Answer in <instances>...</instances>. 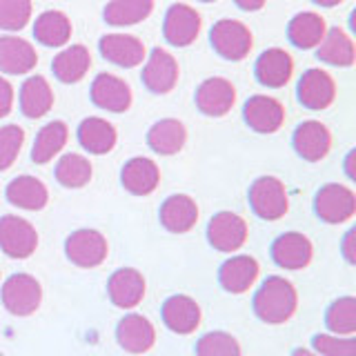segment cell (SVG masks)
<instances>
[{"label": "cell", "instance_id": "obj_15", "mask_svg": "<svg viewBox=\"0 0 356 356\" xmlns=\"http://www.w3.org/2000/svg\"><path fill=\"white\" fill-rule=\"evenodd\" d=\"M272 259L283 270H305L314 259V245L300 232H285L272 243Z\"/></svg>", "mask_w": 356, "mask_h": 356}, {"label": "cell", "instance_id": "obj_17", "mask_svg": "<svg viewBox=\"0 0 356 356\" xmlns=\"http://www.w3.org/2000/svg\"><path fill=\"white\" fill-rule=\"evenodd\" d=\"M145 292H147V281H145V276L138 270H134V267L116 270L107 281L109 300L120 309H134L136 305H140Z\"/></svg>", "mask_w": 356, "mask_h": 356}, {"label": "cell", "instance_id": "obj_39", "mask_svg": "<svg viewBox=\"0 0 356 356\" xmlns=\"http://www.w3.org/2000/svg\"><path fill=\"white\" fill-rule=\"evenodd\" d=\"M31 0H0V29L20 31L31 18Z\"/></svg>", "mask_w": 356, "mask_h": 356}, {"label": "cell", "instance_id": "obj_31", "mask_svg": "<svg viewBox=\"0 0 356 356\" xmlns=\"http://www.w3.org/2000/svg\"><path fill=\"white\" fill-rule=\"evenodd\" d=\"M316 56L321 63L332 67H352L356 60V47L350 33H345L339 27H332L325 31V36L318 42Z\"/></svg>", "mask_w": 356, "mask_h": 356}, {"label": "cell", "instance_id": "obj_6", "mask_svg": "<svg viewBox=\"0 0 356 356\" xmlns=\"http://www.w3.org/2000/svg\"><path fill=\"white\" fill-rule=\"evenodd\" d=\"M314 211L327 225H341L356 214V196L348 185L327 183L314 196Z\"/></svg>", "mask_w": 356, "mask_h": 356}, {"label": "cell", "instance_id": "obj_28", "mask_svg": "<svg viewBox=\"0 0 356 356\" xmlns=\"http://www.w3.org/2000/svg\"><path fill=\"white\" fill-rule=\"evenodd\" d=\"M54 107V89L44 76H29L20 87V111L27 118H42Z\"/></svg>", "mask_w": 356, "mask_h": 356}, {"label": "cell", "instance_id": "obj_36", "mask_svg": "<svg viewBox=\"0 0 356 356\" xmlns=\"http://www.w3.org/2000/svg\"><path fill=\"white\" fill-rule=\"evenodd\" d=\"M92 163L81 154H65L56 165V181L67 189H81L92 181Z\"/></svg>", "mask_w": 356, "mask_h": 356}, {"label": "cell", "instance_id": "obj_8", "mask_svg": "<svg viewBox=\"0 0 356 356\" xmlns=\"http://www.w3.org/2000/svg\"><path fill=\"white\" fill-rule=\"evenodd\" d=\"M250 236V227L236 211H218L207 225V241L214 250L234 254L238 252Z\"/></svg>", "mask_w": 356, "mask_h": 356}, {"label": "cell", "instance_id": "obj_14", "mask_svg": "<svg viewBox=\"0 0 356 356\" xmlns=\"http://www.w3.org/2000/svg\"><path fill=\"white\" fill-rule=\"evenodd\" d=\"M98 51L107 63L122 67V70H134L147 58L143 40L129 36V33H107V36L100 38Z\"/></svg>", "mask_w": 356, "mask_h": 356}, {"label": "cell", "instance_id": "obj_44", "mask_svg": "<svg viewBox=\"0 0 356 356\" xmlns=\"http://www.w3.org/2000/svg\"><path fill=\"white\" fill-rule=\"evenodd\" d=\"M234 3H236L243 11H259L265 7L267 0H234Z\"/></svg>", "mask_w": 356, "mask_h": 356}, {"label": "cell", "instance_id": "obj_22", "mask_svg": "<svg viewBox=\"0 0 356 356\" xmlns=\"http://www.w3.org/2000/svg\"><path fill=\"white\" fill-rule=\"evenodd\" d=\"M120 183L134 196H149L161 185V167L152 159L134 156L120 170Z\"/></svg>", "mask_w": 356, "mask_h": 356}, {"label": "cell", "instance_id": "obj_16", "mask_svg": "<svg viewBox=\"0 0 356 356\" xmlns=\"http://www.w3.org/2000/svg\"><path fill=\"white\" fill-rule=\"evenodd\" d=\"M161 316L167 330L187 337V334H194L198 330L200 321H203V312H200L196 298L187 294H174L163 303Z\"/></svg>", "mask_w": 356, "mask_h": 356}, {"label": "cell", "instance_id": "obj_12", "mask_svg": "<svg viewBox=\"0 0 356 356\" xmlns=\"http://www.w3.org/2000/svg\"><path fill=\"white\" fill-rule=\"evenodd\" d=\"M234 105H236V87L222 76H211L196 89V107L205 116L220 118L229 114Z\"/></svg>", "mask_w": 356, "mask_h": 356}, {"label": "cell", "instance_id": "obj_27", "mask_svg": "<svg viewBox=\"0 0 356 356\" xmlns=\"http://www.w3.org/2000/svg\"><path fill=\"white\" fill-rule=\"evenodd\" d=\"M78 143L83 149L94 156H105L116 147L118 131L109 120L100 116H89L78 125Z\"/></svg>", "mask_w": 356, "mask_h": 356}, {"label": "cell", "instance_id": "obj_25", "mask_svg": "<svg viewBox=\"0 0 356 356\" xmlns=\"http://www.w3.org/2000/svg\"><path fill=\"white\" fill-rule=\"evenodd\" d=\"M38 65V54L33 44L20 36H0V72L20 76Z\"/></svg>", "mask_w": 356, "mask_h": 356}, {"label": "cell", "instance_id": "obj_3", "mask_svg": "<svg viewBox=\"0 0 356 356\" xmlns=\"http://www.w3.org/2000/svg\"><path fill=\"white\" fill-rule=\"evenodd\" d=\"M250 207L261 220H281L289 209L287 187L276 176H261L250 187Z\"/></svg>", "mask_w": 356, "mask_h": 356}, {"label": "cell", "instance_id": "obj_34", "mask_svg": "<svg viewBox=\"0 0 356 356\" xmlns=\"http://www.w3.org/2000/svg\"><path fill=\"white\" fill-rule=\"evenodd\" d=\"M67 138H70V129H67L63 120L47 122V125L40 127V131L36 134V140H33V147H31V161L38 165H47L63 152Z\"/></svg>", "mask_w": 356, "mask_h": 356}, {"label": "cell", "instance_id": "obj_41", "mask_svg": "<svg viewBox=\"0 0 356 356\" xmlns=\"http://www.w3.org/2000/svg\"><path fill=\"white\" fill-rule=\"evenodd\" d=\"M25 143V131L18 125H5L0 127V172L9 170L16 163L18 154Z\"/></svg>", "mask_w": 356, "mask_h": 356}, {"label": "cell", "instance_id": "obj_18", "mask_svg": "<svg viewBox=\"0 0 356 356\" xmlns=\"http://www.w3.org/2000/svg\"><path fill=\"white\" fill-rule=\"evenodd\" d=\"M243 118L254 131L274 134L281 129L285 122V107L281 105V100H276L272 96L256 94L245 103Z\"/></svg>", "mask_w": 356, "mask_h": 356}, {"label": "cell", "instance_id": "obj_29", "mask_svg": "<svg viewBox=\"0 0 356 356\" xmlns=\"http://www.w3.org/2000/svg\"><path fill=\"white\" fill-rule=\"evenodd\" d=\"M89 67H92V54H89V49L85 47V44H72V47H65L60 54H56V58L51 63L54 76L65 85L81 83L87 76Z\"/></svg>", "mask_w": 356, "mask_h": 356}, {"label": "cell", "instance_id": "obj_48", "mask_svg": "<svg viewBox=\"0 0 356 356\" xmlns=\"http://www.w3.org/2000/svg\"><path fill=\"white\" fill-rule=\"evenodd\" d=\"M200 3H216V0H200Z\"/></svg>", "mask_w": 356, "mask_h": 356}, {"label": "cell", "instance_id": "obj_35", "mask_svg": "<svg viewBox=\"0 0 356 356\" xmlns=\"http://www.w3.org/2000/svg\"><path fill=\"white\" fill-rule=\"evenodd\" d=\"M154 11V0H109L103 9L107 25L127 27L147 20Z\"/></svg>", "mask_w": 356, "mask_h": 356}, {"label": "cell", "instance_id": "obj_7", "mask_svg": "<svg viewBox=\"0 0 356 356\" xmlns=\"http://www.w3.org/2000/svg\"><path fill=\"white\" fill-rule=\"evenodd\" d=\"M38 248V232L27 218L7 214L0 218V250L9 259H29Z\"/></svg>", "mask_w": 356, "mask_h": 356}, {"label": "cell", "instance_id": "obj_23", "mask_svg": "<svg viewBox=\"0 0 356 356\" xmlns=\"http://www.w3.org/2000/svg\"><path fill=\"white\" fill-rule=\"evenodd\" d=\"M254 74H256V81L263 87H270V89L285 87L294 74V60H292V56L281 47L265 49L254 65Z\"/></svg>", "mask_w": 356, "mask_h": 356}, {"label": "cell", "instance_id": "obj_19", "mask_svg": "<svg viewBox=\"0 0 356 356\" xmlns=\"http://www.w3.org/2000/svg\"><path fill=\"white\" fill-rule=\"evenodd\" d=\"M261 265L250 254H236L227 259L218 270V283L229 294H245L259 281Z\"/></svg>", "mask_w": 356, "mask_h": 356}, {"label": "cell", "instance_id": "obj_46", "mask_svg": "<svg viewBox=\"0 0 356 356\" xmlns=\"http://www.w3.org/2000/svg\"><path fill=\"white\" fill-rule=\"evenodd\" d=\"M312 3H316L318 7H337V5H341L343 3V0H312Z\"/></svg>", "mask_w": 356, "mask_h": 356}, {"label": "cell", "instance_id": "obj_1", "mask_svg": "<svg viewBox=\"0 0 356 356\" xmlns=\"http://www.w3.org/2000/svg\"><path fill=\"white\" fill-rule=\"evenodd\" d=\"M298 292L283 276L265 278L259 292L254 294V314L267 325H283L296 314Z\"/></svg>", "mask_w": 356, "mask_h": 356}, {"label": "cell", "instance_id": "obj_10", "mask_svg": "<svg viewBox=\"0 0 356 356\" xmlns=\"http://www.w3.org/2000/svg\"><path fill=\"white\" fill-rule=\"evenodd\" d=\"M178 76H181V67L167 49L154 47L152 54H147L140 78L152 94H170L178 83Z\"/></svg>", "mask_w": 356, "mask_h": 356}, {"label": "cell", "instance_id": "obj_13", "mask_svg": "<svg viewBox=\"0 0 356 356\" xmlns=\"http://www.w3.org/2000/svg\"><path fill=\"white\" fill-rule=\"evenodd\" d=\"M92 103L105 111H114V114H122L131 107V87L122 81L120 76L103 72L94 78L92 89H89Z\"/></svg>", "mask_w": 356, "mask_h": 356}, {"label": "cell", "instance_id": "obj_26", "mask_svg": "<svg viewBox=\"0 0 356 356\" xmlns=\"http://www.w3.org/2000/svg\"><path fill=\"white\" fill-rule=\"evenodd\" d=\"M7 200L18 209L40 211L49 203V189L36 176H18L5 189Z\"/></svg>", "mask_w": 356, "mask_h": 356}, {"label": "cell", "instance_id": "obj_4", "mask_svg": "<svg viewBox=\"0 0 356 356\" xmlns=\"http://www.w3.org/2000/svg\"><path fill=\"white\" fill-rule=\"evenodd\" d=\"M0 298L9 314L31 316L42 303V287L36 276L31 274H11L5 285L0 287Z\"/></svg>", "mask_w": 356, "mask_h": 356}, {"label": "cell", "instance_id": "obj_49", "mask_svg": "<svg viewBox=\"0 0 356 356\" xmlns=\"http://www.w3.org/2000/svg\"><path fill=\"white\" fill-rule=\"evenodd\" d=\"M0 356H5V354H3V352H0Z\"/></svg>", "mask_w": 356, "mask_h": 356}, {"label": "cell", "instance_id": "obj_38", "mask_svg": "<svg viewBox=\"0 0 356 356\" xmlns=\"http://www.w3.org/2000/svg\"><path fill=\"white\" fill-rule=\"evenodd\" d=\"M196 356H243L238 339L229 332H207L196 343Z\"/></svg>", "mask_w": 356, "mask_h": 356}, {"label": "cell", "instance_id": "obj_42", "mask_svg": "<svg viewBox=\"0 0 356 356\" xmlns=\"http://www.w3.org/2000/svg\"><path fill=\"white\" fill-rule=\"evenodd\" d=\"M11 107H14V87L5 81V76H0V118H5Z\"/></svg>", "mask_w": 356, "mask_h": 356}, {"label": "cell", "instance_id": "obj_33", "mask_svg": "<svg viewBox=\"0 0 356 356\" xmlns=\"http://www.w3.org/2000/svg\"><path fill=\"white\" fill-rule=\"evenodd\" d=\"M187 143V129L178 118H163L147 131V145L161 156L178 154Z\"/></svg>", "mask_w": 356, "mask_h": 356}, {"label": "cell", "instance_id": "obj_2", "mask_svg": "<svg viewBox=\"0 0 356 356\" xmlns=\"http://www.w3.org/2000/svg\"><path fill=\"white\" fill-rule=\"evenodd\" d=\"M209 42L220 58L243 60V58H248L254 47V36L245 22L234 20V18H222L214 22V27H211Z\"/></svg>", "mask_w": 356, "mask_h": 356}, {"label": "cell", "instance_id": "obj_40", "mask_svg": "<svg viewBox=\"0 0 356 356\" xmlns=\"http://www.w3.org/2000/svg\"><path fill=\"white\" fill-rule=\"evenodd\" d=\"M312 352L318 356H356V339L337 337V334H314Z\"/></svg>", "mask_w": 356, "mask_h": 356}, {"label": "cell", "instance_id": "obj_32", "mask_svg": "<svg viewBox=\"0 0 356 356\" xmlns=\"http://www.w3.org/2000/svg\"><path fill=\"white\" fill-rule=\"evenodd\" d=\"M72 20L67 18L65 11L47 9L33 22V36L44 47H63L72 38Z\"/></svg>", "mask_w": 356, "mask_h": 356}, {"label": "cell", "instance_id": "obj_24", "mask_svg": "<svg viewBox=\"0 0 356 356\" xmlns=\"http://www.w3.org/2000/svg\"><path fill=\"white\" fill-rule=\"evenodd\" d=\"M161 225L172 234H187L198 222V203L187 194H174L163 200L159 211Z\"/></svg>", "mask_w": 356, "mask_h": 356}, {"label": "cell", "instance_id": "obj_21", "mask_svg": "<svg viewBox=\"0 0 356 356\" xmlns=\"http://www.w3.org/2000/svg\"><path fill=\"white\" fill-rule=\"evenodd\" d=\"M116 341L129 354H145L156 345V327L147 316L127 314L116 327Z\"/></svg>", "mask_w": 356, "mask_h": 356}, {"label": "cell", "instance_id": "obj_5", "mask_svg": "<svg viewBox=\"0 0 356 356\" xmlns=\"http://www.w3.org/2000/svg\"><path fill=\"white\" fill-rule=\"evenodd\" d=\"M65 254L76 267L94 270L107 261L109 243L98 229H76L65 241Z\"/></svg>", "mask_w": 356, "mask_h": 356}, {"label": "cell", "instance_id": "obj_9", "mask_svg": "<svg viewBox=\"0 0 356 356\" xmlns=\"http://www.w3.org/2000/svg\"><path fill=\"white\" fill-rule=\"evenodd\" d=\"M203 18L192 5L176 3L167 9L163 22V36L174 47H189L200 33Z\"/></svg>", "mask_w": 356, "mask_h": 356}, {"label": "cell", "instance_id": "obj_43", "mask_svg": "<svg viewBox=\"0 0 356 356\" xmlns=\"http://www.w3.org/2000/svg\"><path fill=\"white\" fill-rule=\"evenodd\" d=\"M354 241H356V229L352 227V229H348V234H345V236H343V243H341L343 259L348 261L350 265L356 263V245H354Z\"/></svg>", "mask_w": 356, "mask_h": 356}, {"label": "cell", "instance_id": "obj_45", "mask_svg": "<svg viewBox=\"0 0 356 356\" xmlns=\"http://www.w3.org/2000/svg\"><path fill=\"white\" fill-rule=\"evenodd\" d=\"M354 161H356V152L352 149L350 154H348V159H345V174H348L352 181L356 178V172H354Z\"/></svg>", "mask_w": 356, "mask_h": 356}, {"label": "cell", "instance_id": "obj_20", "mask_svg": "<svg viewBox=\"0 0 356 356\" xmlns=\"http://www.w3.org/2000/svg\"><path fill=\"white\" fill-rule=\"evenodd\" d=\"M294 149L303 161L318 163L332 149V131L321 120H305L294 131Z\"/></svg>", "mask_w": 356, "mask_h": 356}, {"label": "cell", "instance_id": "obj_30", "mask_svg": "<svg viewBox=\"0 0 356 356\" xmlns=\"http://www.w3.org/2000/svg\"><path fill=\"white\" fill-rule=\"evenodd\" d=\"M327 31L325 20L316 11H300L287 25V38L296 49H316Z\"/></svg>", "mask_w": 356, "mask_h": 356}, {"label": "cell", "instance_id": "obj_37", "mask_svg": "<svg viewBox=\"0 0 356 356\" xmlns=\"http://www.w3.org/2000/svg\"><path fill=\"white\" fill-rule=\"evenodd\" d=\"M325 325L330 334H337V337H354L356 334V298L341 296L334 300L325 312Z\"/></svg>", "mask_w": 356, "mask_h": 356}, {"label": "cell", "instance_id": "obj_11", "mask_svg": "<svg viewBox=\"0 0 356 356\" xmlns=\"http://www.w3.org/2000/svg\"><path fill=\"white\" fill-rule=\"evenodd\" d=\"M296 98L303 107L312 111H323L337 98V83H334V78L325 70L312 67V70H307L300 76L296 87Z\"/></svg>", "mask_w": 356, "mask_h": 356}, {"label": "cell", "instance_id": "obj_47", "mask_svg": "<svg viewBox=\"0 0 356 356\" xmlns=\"http://www.w3.org/2000/svg\"><path fill=\"white\" fill-rule=\"evenodd\" d=\"M292 356H318V354H314L312 350H305V348H296V350L292 352Z\"/></svg>", "mask_w": 356, "mask_h": 356}]
</instances>
